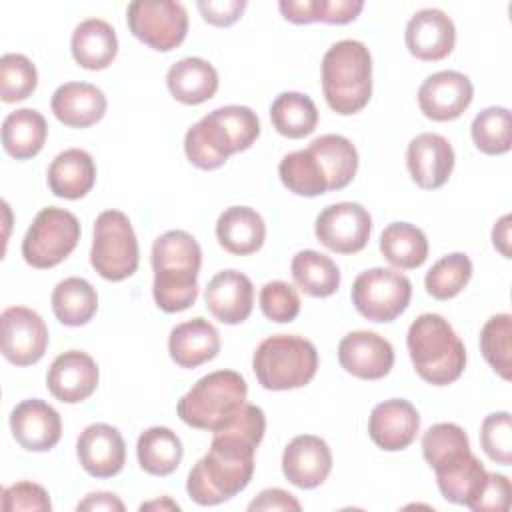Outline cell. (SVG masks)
<instances>
[{
	"label": "cell",
	"mask_w": 512,
	"mask_h": 512,
	"mask_svg": "<svg viewBox=\"0 0 512 512\" xmlns=\"http://www.w3.org/2000/svg\"><path fill=\"white\" fill-rule=\"evenodd\" d=\"M264 432L262 408L246 402L228 426L212 432L208 452L188 472V496L200 506H216L242 492L252 480L254 454Z\"/></svg>",
	"instance_id": "obj_1"
},
{
	"label": "cell",
	"mask_w": 512,
	"mask_h": 512,
	"mask_svg": "<svg viewBox=\"0 0 512 512\" xmlns=\"http://www.w3.org/2000/svg\"><path fill=\"white\" fill-rule=\"evenodd\" d=\"M424 460L436 474L440 494L454 504L472 506L488 480L484 464L472 454L464 428L438 422L422 436Z\"/></svg>",
	"instance_id": "obj_2"
},
{
	"label": "cell",
	"mask_w": 512,
	"mask_h": 512,
	"mask_svg": "<svg viewBox=\"0 0 512 512\" xmlns=\"http://www.w3.org/2000/svg\"><path fill=\"white\" fill-rule=\"evenodd\" d=\"M260 136V120L248 106H220L192 124L184 136V152L200 170L220 168L232 154L248 150Z\"/></svg>",
	"instance_id": "obj_3"
},
{
	"label": "cell",
	"mask_w": 512,
	"mask_h": 512,
	"mask_svg": "<svg viewBox=\"0 0 512 512\" xmlns=\"http://www.w3.org/2000/svg\"><path fill=\"white\" fill-rule=\"evenodd\" d=\"M202 250L186 230H168L152 244V296L160 310L172 314L190 308L198 298Z\"/></svg>",
	"instance_id": "obj_4"
},
{
	"label": "cell",
	"mask_w": 512,
	"mask_h": 512,
	"mask_svg": "<svg viewBox=\"0 0 512 512\" xmlns=\"http://www.w3.org/2000/svg\"><path fill=\"white\" fill-rule=\"evenodd\" d=\"M406 346L416 374L432 386L456 382L466 368V348L440 314H420L408 328Z\"/></svg>",
	"instance_id": "obj_5"
},
{
	"label": "cell",
	"mask_w": 512,
	"mask_h": 512,
	"mask_svg": "<svg viewBox=\"0 0 512 512\" xmlns=\"http://www.w3.org/2000/svg\"><path fill=\"white\" fill-rule=\"evenodd\" d=\"M326 104L342 116L360 112L372 96V56L360 40H340L322 58Z\"/></svg>",
	"instance_id": "obj_6"
},
{
	"label": "cell",
	"mask_w": 512,
	"mask_h": 512,
	"mask_svg": "<svg viewBox=\"0 0 512 512\" xmlns=\"http://www.w3.org/2000/svg\"><path fill=\"white\" fill-rule=\"evenodd\" d=\"M248 386L236 370H216L202 376L180 400L176 412L192 428L216 432L228 426L246 404Z\"/></svg>",
	"instance_id": "obj_7"
},
{
	"label": "cell",
	"mask_w": 512,
	"mask_h": 512,
	"mask_svg": "<svg viewBox=\"0 0 512 512\" xmlns=\"http://www.w3.org/2000/svg\"><path fill=\"white\" fill-rule=\"evenodd\" d=\"M256 380L266 390L306 386L318 370L316 346L296 334H276L262 340L252 358Z\"/></svg>",
	"instance_id": "obj_8"
},
{
	"label": "cell",
	"mask_w": 512,
	"mask_h": 512,
	"mask_svg": "<svg viewBox=\"0 0 512 512\" xmlns=\"http://www.w3.org/2000/svg\"><path fill=\"white\" fill-rule=\"evenodd\" d=\"M140 248L128 216L120 210H104L94 222L90 248L92 268L110 282L130 278L138 270Z\"/></svg>",
	"instance_id": "obj_9"
},
{
	"label": "cell",
	"mask_w": 512,
	"mask_h": 512,
	"mask_svg": "<svg viewBox=\"0 0 512 512\" xmlns=\"http://www.w3.org/2000/svg\"><path fill=\"white\" fill-rule=\"evenodd\" d=\"M78 240V218L64 208L48 206L34 216L30 228L26 230L22 240V256L32 268H54L72 254Z\"/></svg>",
	"instance_id": "obj_10"
},
{
	"label": "cell",
	"mask_w": 512,
	"mask_h": 512,
	"mask_svg": "<svg viewBox=\"0 0 512 512\" xmlns=\"http://www.w3.org/2000/svg\"><path fill=\"white\" fill-rule=\"evenodd\" d=\"M352 304L370 322H392L410 304V280L392 268H370L352 284Z\"/></svg>",
	"instance_id": "obj_11"
},
{
	"label": "cell",
	"mask_w": 512,
	"mask_h": 512,
	"mask_svg": "<svg viewBox=\"0 0 512 512\" xmlns=\"http://www.w3.org/2000/svg\"><path fill=\"white\" fill-rule=\"evenodd\" d=\"M126 20L130 32L158 52L178 48L188 34V12L180 2L136 0L128 4Z\"/></svg>",
	"instance_id": "obj_12"
},
{
	"label": "cell",
	"mask_w": 512,
	"mask_h": 512,
	"mask_svg": "<svg viewBox=\"0 0 512 512\" xmlns=\"http://www.w3.org/2000/svg\"><path fill=\"white\" fill-rule=\"evenodd\" d=\"M316 238L336 254H356L370 238L372 218L358 202H338L326 206L314 224Z\"/></svg>",
	"instance_id": "obj_13"
},
{
	"label": "cell",
	"mask_w": 512,
	"mask_h": 512,
	"mask_svg": "<svg viewBox=\"0 0 512 512\" xmlns=\"http://www.w3.org/2000/svg\"><path fill=\"white\" fill-rule=\"evenodd\" d=\"M2 354L14 366L36 364L48 348V328L42 316L26 306H10L0 316Z\"/></svg>",
	"instance_id": "obj_14"
},
{
	"label": "cell",
	"mask_w": 512,
	"mask_h": 512,
	"mask_svg": "<svg viewBox=\"0 0 512 512\" xmlns=\"http://www.w3.org/2000/svg\"><path fill=\"white\" fill-rule=\"evenodd\" d=\"M474 86L470 78L456 70L430 74L418 88L420 112L434 122L456 120L472 104Z\"/></svg>",
	"instance_id": "obj_15"
},
{
	"label": "cell",
	"mask_w": 512,
	"mask_h": 512,
	"mask_svg": "<svg viewBox=\"0 0 512 512\" xmlns=\"http://www.w3.org/2000/svg\"><path fill=\"white\" fill-rule=\"evenodd\" d=\"M340 366L360 380H380L394 366L392 344L370 330L348 332L338 344Z\"/></svg>",
	"instance_id": "obj_16"
},
{
	"label": "cell",
	"mask_w": 512,
	"mask_h": 512,
	"mask_svg": "<svg viewBox=\"0 0 512 512\" xmlns=\"http://www.w3.org/2000/svg\"><path fill=\"white\" fill-rule=\"evenodd\" d=\"M98 380V364L82 350H66L58 354L46 374L50 394L64 404H78L90 398L98 386Z\"/></svg>",
	"instance_id": "obj_17"
},
{
	"label": "cell",
	"mask_w": 512,
	"mask_h": 512,
	"mask_svg": "<svg viewBox=\"0 0 512 512\" xmlns=\"http://www.w3.org/2000/svg\"><path fill=\"white\" fill-rule=\"evenodd\" d=\"M454 148L442 134L422 132L410 140L406 150V166L422 190L444 186L454 170Z\"/></svg>",
	"instance_id": "obj_18"
},
{
	"label": "cell",
	"mask_w": 512,
	"mask_h": 512,
	"mask_svg": "<svg viewBox=\"0 0 512 512\" xmlns=\"http://www.w3.org/2000/svg\"><path fill=\"white\" fill-rule=\"evenodd\" d=\"M14 440L28 452H48L62 436L60 414L40 398H28L10 412Z\"/></svg>",
	"instance_id": "obj_19"
},
{
	"label": "cell",
	"mask_w": 512,
	"mask_h": 512,
	"mask_svg": "<svg viewBox=\"0 0 512 512\" xmlns=\"http://www.w3.org/2000/svg\"><path fill=\"white\" fill-rule=\"evenodd\" d=\"M404 40L414 58L438 62L454 50L456 26L446 12L438 8H422L408 20Z\"/></svg>",
	"instance_id": "obj_20"
},
{
	"label": "cell",
	"mask_w": 512,
	"mask_h": 512,
	"mask_svg": "<svg viewBox=\"0 0 512 512\" xmlns=\"http://www.w3.org/2000/svg\"><path fill=\"white\" fill-rule=\"evenodd\" d=\"M420 430V414L412 402L390 398L376 404L368 418V434L372 442L386 450L398 452L408 448Z\"/></svg>",
	"instance_id": "obj_21"
},
{
	"label": "cell",
	"mask_w": 512,
	"mask_h": 512,
	"mask_svg": "<svg viewBox=\"0 0 512 512\" xmlns=\"http://www.w3.org/2000/svg\"><path fill=\"white\" fill-rule=\"evenodd\" d=\"M76 454L82 468L90 476L112 478L124 468L126 442L118 428L96 422L80 432L76 442Z\"/></svg>",
	"instance_id": "obj_22"
},
{
	"label": "cell",
	"mask_w": 512,
	"mask_h": 512,
	"mask_svg": "<svg viewBox=\"0 0 512 512\" xmlns=\"http://www.w3.org/2000/svg\"><path fill=\"white\" fill-rule=\"evenodd\" d=\"M332 470V452L326 440L300 434L288 442L282 454V472L290 484L302 490L320 486Z\"/></svg>",
	"instance_id": "obj_23"
},
{
	"label": "cell",
	"mask_w": 512,
	"mask_h": 512,
	"mask_svg": "<svg viewBox=\"0 0 512 512\" xmlns=\"http://www.w3.org/2000/svg\"><path fill=\"white\" fill-rule=\"evenodd\" d=\"M208 312L222 324L244 322L254 306L252 280L238 270H222L206 286L204 292Z\"/></svg>",
	"instance_id": "obj_24"
},
{
	"label": "cell",
	"mask_w": 512,
	"mask_h": 512,
	"mask_svg": "<svg viewBox=\"0 0 512 512\" xmlns=\"http://www.w3.org/2000/svg\"><path fill=\"white\" fill-rule=\"evenodd\" d=\"M104 92L88 82H66L52 94L50 108L58 122L68 128H88L106 114Z\"/></svg>",
	"instance_id": "obj_25"
},
{
	"label": "cell",
	"mask_w": 512,
	"mask_h": 512,
	"mask_svg": "<svg viewBox=\"0 0 512 512\" xmlns=\"http://www.w3.org/2000/svg\"><path fill=\"white\" fill-rule=\"evenodd\" d=\"M168 352L180 368H198L218 356L220 334L206 318H190L170 330Z\"/></svg>",
	"instance_id": "obj_26"
},
{
	"label": "cell",
	"mask_w": 512,
	"mask_h": 512,
	"mask_svg": "<svg viewBox=\"0 0 512 512\" xmlns=\"http://www.w3.org/2000/svg\"><path fill=\"white\" fill-rule=\"evenodd\" d=\"M218 244L236 256H248L262 248L266 224L250 206H230L216 220Z\"/></svg>",
	"instance_id": "obj_27"
},
{
	"label": "cell",
	"mask_w": 512,
	"mask_h": 512,
	"mask_svg": "<svg viewBox=\"0 0 512 512\" xmlns=\"http://www.w3.org/2000/svg\"><path fill=\"white\" fill-rule=\"evenodd\" d=\"M96 182V164L82 148L60 152L48 166V188L54 196L66 200L84 198Z\"/></svg>",
	"instance_id": "obj_28"
},
{
	"label": "cell",
	"mask_w": 512,
	"mask_h": 512,
	"mask_svg": "<svg viewBox=\"0 0 512 512\" xmlns=\"http://www.w3.org/2000/svg\"><path fill=\"white\" fill-rule=\"evenodd\" d=\"M70 50L72 58L82 68L104 70L118 54L116 30L102 18L82 20L72 32Z\"/></svg>",
	"instance_id": "obj_29"
},
{
	"label": "cell",
	"mask_w": 512,
	"mask_h": 512,
	"mask_svg": "<svg viewBox=\"0 0 512 512\" xmlns=\"http://www.w3.org/2000/svg\"><path fill=\"white\" fill-rule=\"evenodd\" d=\"M166 86L178 102L196 106L210 100L216 94L218 72L208 60L188 56L168 68Z\"/></svg>",
	"instance_id": "obj_30"
},
{
	"label": "cell",
	"mask_w": 512,
	"mask_h": 512,
	"mask_svg": "<svg viewBox=\"0 0 512 512\" xmlns=\"http://www.w3.org/2000/svg\"><path fill=\"white\" fill-rule=\"evenodd\" d=\"M48 136V124L44 116L34 108H18L10 112L2 122V146L6 154L16 160H28L36 156Z\"/></svg>",
	"instance_id": "obj_31"
},
{
	"label": "cell",
	"mask_w": 512,
	"mask_h": 512,
	"mask_svg": "<svg viewBox=\"0 0 512 512\" xmlns=\"http://www.w3.org/2000/svg\"><path fill=\"white\" fill-rule=\"evenodd\" d=\"M318 158L326 180L328 192L346 188L358 170V152L356 146L340 134H324L310 142L308 146Z\"/></svg>",
	"instance_id": "obj_32"
},
{
	"label": "cell",
	"mask_w": 512,
	"mask_h": 512,
	"mask_svg": "<svg viewBox=\"0 0 512 512\" xmlns=\"http://www.w3.org/2000/svg\"><path fill=\"white\" fill-rule=\"evenodd\" d=\"M136 456L144 472L152 476H168L180 466L184 448L176 432L166 426H152L138 436Z\"/></svg>",
	"instance_id": "obj_33"
},
{
	"label": "cell",
	"mask_w": 512,
	"mask_h": 512,
	"mask_svg": "<svg viewBox=\"0 0 512 512\" xmlns=\"http://www.w3.org/2000/svg\"><path fill=\"white\" fill-rule=\"evenodd\" d=\"M380 252L394 268L414 270L428 258V238L410 222H392L380 234Z\"/></svg>",
	"instance_id": "obj_34"
},
{
	"label": "cell",
	"mask_w": 512,
	"mask_h": 512,
	"mask_svg": "<svg viewBox=\"0 0 512 512\" xmlns=\"http://www.w3.org/2000/svg\"><path fill=\"white\" fill-rule=\"evenodd\" d=\"M52 312L64 326H84L98 310L94 286L78 276L60 280L52 290Z\"/></svg>",
	"instance_id": "obj_35"
},
{
	"label": "cell",
	"mask_w": 512,
	"mask_h": 512,
	"mask_svg": "<svg viewBox=\"0 0 512 512\" xmlns=\"http://www.w3.org/2000/svg\"><path fill=\"white\" fill-rule=\"evenodd\" d=\"M290 272L296 286L312 298L332 296L340 286V270L336 262L316 250L296 252L290 264Z\"/></svg>",
	"instance_id": "obj_36"
},
{
	"label": "cell",
	"mask_w": 512,
	"mask_h": 512,
	"mask_svg": "<svg viewBox=\"0 0 512 512\" xmlns=\"http://www.w3.org/2000/svg\"><path fill=\"white\" fill-rule=\"evenodd\" d=\"M270 120L278 134L298 140L316 130L318 110L310 96L302 92H282L270 106Z\"/></svg>",
	"instance_id": "obj_37"
},
{
	"label": "cell",
	"mask_w": 512,
	"mask_h": 512,
	"mask_svg": "<svg viewBox=\"0 0 512 512\" xmlns=\"http://www.w3.org/2000/svg\"><path fill=\"white\" fill-rule=\"evenodd\" d=\"M280 14L294 24H348L364 10L362 0H280Z\"/></svg>",
	"instance_id": "obj_38"
},
{
	"label": "cell",
	"mask_w": 512,
	"mask_h": 512,
	"mask_svg": "<svg viewBox=\"0 0 512 512\" xmlns=\"http://www.w3.org/2000/svg\"><path fill=\"white\" fill-rule=\"evenodd\" d=\"M278 176L282 184L298 196L314 198L328 192L326 174L310 148L286 154L278 164Z\"/></svg>",
	"instance_id": "obj_39"
},
{
	"label": "cell",
	"mask_w": 512,
	"mask_h": 512,
	"mask_svg": "<svg viewBox=\"0 0 512 512\" xmlns=\"http://www.w3.org/2000/svg\"><path fill=\"white\" fill-rule=\"evenodd\" d=\"M472 278V260L464 252L442 256L426 272V292L436 300H450L458 296Z\"/></svg>",
	"instance_id": "obj_40"
},
{
	"label": "cell",
	"mask_w": 512,
	"mask_h": 512,
	"mask_svg": "<svg viewBox=\"0 0 512 512\" xmlns=\"http://www.w3.org/2000/svg\"><path fill=\"white\" fill-rule=\"evenodd\" d=\"M476 148L488 156L506 154L512 146V116L504 106H490L476 114L470 126Z\"/></svg>",
	"instance_id": "obj_41"
},
{
	"label": "cell",
	"mask_w": 512,
	"mask_h": 512,
	"mask_svg": "<svg viewBox=\"0 0 512 512\" xmlns=\"http://www.w3.org/2000/svg\"><path fill=\"white\" fill-rule=\"evenodd\" d=\"M480 350L484 360L504 380L512 374V316L508 312L494 314L480 332Z\"/></svg>",
	"instance_id": "obj_42"
},
{
	"label": "cell",
	"mask_w": 512,
	"mask_h": 512,
	"mask_svg": "<svg viewBox=\"0 0 512 512\" xmlns=\"http://www.w3.org/2000/svg\"><path fill=\"white\" fill-rule=\"evenodd\" d=\"M38 86V72L24 54L8 52L0 58V98L6 104L26 100Z\"/></svg>",
	"instance_id": "obj_43"
},
{
	"label": "cell",
	"mask_w": 512,
	"mask_h": 512,
	"mask_svg": "<svg viewBox=\"0 0 512 512\" xmlns=\"http://www.w3.org/2000/svg\"><path fill=\"white\" fill-rule=\"evenodd\" d=\"M480 444L486 456L502 466L512 464V420L510 412H492L482 420Z\"/></svg>",
	"instance_id": "obj_44"
},
{
	"label": "cell",
	"mask_w": 512,
	"mask_h": 512,
	"mask_svg": "<svg viewBox=\"0 0 512 512\" xmlns=\"http://www.w3.org/2000/svg\"><path fill=\"white\" fill-rule=\"evenodd\" d=\"M260 310L272 322H292L300 314V296L296 288L284 280L266 282L260 290Z\"/></svg>",
	"instance_id": "obj_45"
},
{
	"label": "cell",
	"mask_w": 512,
	"mask_h": 512,
	"mask_svg": "<svg viewBox=\"0 0 512 512\" xmlns=\"http://www.w3.org/2000/svg\"><path fill=\"white\" fill-rule=\"evenodd\" d=\"M2 510L4 512H16V510H40V512H50L52 502L48 492L34 482L22 480L16 482L2 492Z\"/></svg>",
	"instance_id": "obj_46"
},
{
	"label": "cell",
	"mask_w": 512,
	"mask_h": 512,
	"mask_svg": "<svg viewBox=\"0 0 512 512\" xmlns=\"http://www.w3.org/2000/svg\"><path fill=\"white\" fill-rule=\"evenodd\" d=\"M510 506V480L504 474L488 472V480L480 490L478 498L472 502L474 512H504Z\"/></svg>",
	"instance_id": "obj_47"
},
{
	"label": "cell",
	"mask_w": 512,
	"mask_h": 512,
	"mask_svg": "<svg viewBox=\"0 0 512 512\" xmlns=\"http://www.w3.org/2000/svg\"><path fill=\"white\" fill-rule=\"evenodd\" d=\"M196 6L208 24L224 28L242 16L246 0H200Z\"/></svg>",
	"instance_id": "obj_48"
},
{
	"label": "cell",
	"mask_w": 512,
	"mask_h": 512,
	"mask_svg": "<svg viewBox=\"0 0 512 512\" xmlns=\"http://www.w3.org/2000/svg\"><path fill=\"white\" fill-rule=\"evenodd\" d=\"M300 502L286 490L282 488H266L262 490L250 504H248V510L254 512V510H292V512H300Z\"/></svg>",
	"instance_id": "obj_49"
},
{
	"label": "cell",
	"mask_w": 512,
	"mask_h": 512,
	"mask_svg": "<svg viewBox=\"0 0 512 512\" xmlns=\"http://www.w3.org/2000/svg\"><path fill=\"white\" fill-rule=\"evenodd\" d=\"M78 510H92V512H122L124 502L112 492H90L82 502L76 506Z\"/></svg>",
	"instance_id": "obj_50"
},
{
	"label": "cell",
	"mask_w": 512,
	"mask_h": 512,
	"mask_svg": "<svg viewBox=\"0 0 512 512\" xmlns=\"http://www.w3.org/2000/svg\"><path fill=\"white\" fill-rule=\"evenodd\" d=\"M510 214H504L492 228V244L494 248L504 256V258H510L512 252H510Z\"/></svg>",
	"instance_id": "obj_51"
},
{
	"label": "cell",
	"mask_w": 512,
	"mask_h": 512,
	"mask_svg": "<svg viewBox=\"0 0 512 512\" xmlns=\"http://www.w3.org/2000/svg\"><path fill=\"white\" fill-rule=\"evenodd\" d=\"M180 510V506L174 502V500H170L168 496H164L162 500H152V502H144V504H140V510Z\"/></svg>",
	"instance_id": "obj_52"
}]
</instances>
